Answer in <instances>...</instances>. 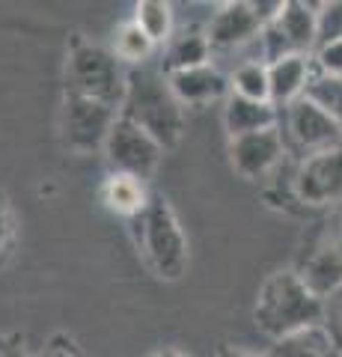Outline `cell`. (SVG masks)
Returning a JSON list of instances; mask_svg holds the SVG:
<instances>
[{
	"instance_id": "obj_1",
	"label": "cell",
	"mask_w": 342,
	"mask_h": 357,
	"mask_svg": "<svg viewBox=\"0 0 342 357\" xmlns=\"http://www.w3.org/2000/svg\"><path fill=\"white\" fill-rule=\"evenodd\" d=\"M325 301L301 280L295 268H280L262 280L253 304V325L271 342L322 325Z\"/></svg>"
},
{
	"instance_id": "obj_2",
	"label": "cell",
	"mask_w": 342,
	"mask_h": 357,
	"mask_svg": "<svg viewBox=\"0 0 342 357\" xmlns=\"http://www.w3.org/2000/svg\"><path fill=\"white\" fill-rule=\"evenodd\" d=\"M185 110L187 107L176 98L164 69H149V66L128 69L125 102L119 116H125L143 131H149L164 146V152L179 146L185 134Z\"/></svg>"
},
{
	"instance_id": "obj_3",
	"label": "cell",
	"mask_w": 342,
	"mask_h": 357,
	"mask_svg": "<svg viewBox=\"0 0 342 357\" xmlns=\"http://www.w3.org/2000/svg\"><path fill=\"white\" fill-rule=\"evenodd\" d=\"M131 236H134L137 253L158 280H182V274L187 271V259H191L187 236L173 206L161 194H152L149 208L131 220Z\"/></svg>"
},
{
	"instance_id": "obj_4",
	"label": "cell",
	"mask_w": 342,
	"mask_h": 357,
	"mask_svg": "<svg viewBox=\"0 0 342 357\" xmlns=\"http://www.w3.org/2000/svg\"><path fill=\"white\" fill-rule=\"evenodd\" d=\"M125 86H128V72L110 48H102V45L84 39L72 45L69 66H65V93L123 110Z\"/></svg>"
},
{
	"instance_id": "obj_5",
	"label": "cell",
	"mask_w": 342,
	"mask_h": 357,
	"mask_svg": "<svg viewBox=\"0 0 342 357\" xmlns=\"http://www.w3.org/2000/svg\"><path fill=\"white\" fill-rule=\"evenodd\" d=\"M318 33V6L301 0H283L280 13L259 33L262 63L271 66L286 57H313Z\"/></svg>"
},
{
	"instance_id": "obj_6",
	"label": "cell",
	"mask_w": 342,
	"mask_h": 357,
	"mask_svg": "<svg viewBox=\"0 0 342 357\" xmlns=\"http://www.w3.org/2000/svg\"><path fill=\"white\" fill-rule=\"evenodd\" d=\"M161 158H164V146L149 131H143L125 116H119L114 122L104 143V161L110 167V173H125L149 182L155 176Z\"/></svg>"
},
{
	"instance_id": "obj_7",
	"label": "cell",
	"mask_w": 342,
	"mask_h": 357,
	"mask_svg": "<svg viewBox=\"0 0 342 357\" xmlns=\"http://www.w3.org/2000/svg\"><path fill=\"white\" fill-rule=\"evenodd\" d=\"M119 119L116 107H107L93 98H81L65 93L63 98V116H60V131L63 140L75 155H93L107 143V134Z\"/></svg>"
},
{
	"instance_id": "obj_8",
	"label": "cell",
	"mask_w": 342,
	"mask_h": 357,
	"mask_svg": "<svg viewBox=\"0 0 342 357\" xmlns=\"http://www.w3.org/2000/svg\"><path fill=\"white\" fill-rule=\"evenodd\" d=\"M292 194L306 208H330L342 203V146L316 152L297 161Z\"/></svg>"
},
{
	"instance_id": "obj_9",
	"label": "cell",
	"mask_w": 342,
	"mask_h": 357,
	"mask_svg": "<svg viewBox=\"0 0 342 357\" xmlns=\"http://www.w3.org/2000/svg\"><path fill=\"white\" fill-rule=\"evenodd\" d=\"M283 137L286 146L297 149L301 158H306V155L342 146V126L304 96L283 107Z\"/></svg>"
},
{
	"instance_id": "obj_10",
	"label": "cell",
	"mask_w": 342,
	"mask_h": 357,
	"mask_svg": "<svg viewBox=\"0 0 342 357\" xmlns=\"http://www.w3.org/2000/svg\"><path fill=\"white\" fill-rule=\"evenodd\" d=\"M229 164L238 178L244 182H259V178H268L277 167L283 164L286 152V137L283 128H265V131H253V134H241V137H229Z\"/></svg>"
},
{
	"instance_id": "obj_11",
	"label": "cell",
	"mask_w": 342,
	"mask_h": 357,
	"mask_svg": "<svg viewBox=\"0 0 342 357\" xmlns=\"http://www.w3.org/2000/svg\"><path fill=\"white\" fill-rule=\"evenodd\" d=\"M295 271L322 301L334 295L336 289H342V227L325 229L306 248L304 259L295 265Z\"/></svg>"
},
{
	"instance_id": "obj_12",
	"label": "cell",
	"mask_w": 342,
	"mask_h": 357,
	"mask_svg": "<svg viewBox=\"0 0 342 357\" xmlns=\"http://www.w3.org/2000/svg\"><path fill=\"white\" fill-rule=\"evenodd\" d=\"M262 33V18L253 3L244 0H233V3H220L215 9L212 21L205 27V36L212 42V48H241L247 42H259Z\"/></svg>"
},
{
	"instance_id": "obj_13",
	"label": "cell",
	"mask_w": 342,
	"mask_h": 357,
	"mask_svg": "<svg viewBox=\"0 0 342 357\" xmlns=\"http://www.w3.org/2000/svg\"><path fill=\"white\" fill-rule=\"evenodd\" d=\"M167 81L185 107H203L208 102H220V98L226 102L229 98V77L220 75L212 63L196 66V69H185V72H173L167 75Z\"/></svg>"
},
{
	"instance_id": "obj_14",
	"label": "cell",
	"mask_w": 342,
	"mask_h": 357,
	"mask_svg": "<svg viewBox=\"0 0 342 357\" xmlns=\"http://www.w3.org/2000/svg\"><path fill=\"white\" fill-rule=\"evenodd\" d=\"M98 199L104 203L107 211H114V215L125 218L128 223L140 218L143 211L149 208L152 203V194L143 178L137 176H125V173H110L104 176V182L98 185Z\"/></svg>"
},
{
	"instance_id": "obj_15",
	"label": "cell",
	"mask_w": 342,
	"mask_h": 357,
	"mask_svg": "<svg viewBox=\"0 0 342 357\" xmlns=\"http://www.w3.org/2000/svg\"><path fill=\"white\" fill-rule=\"evenodd\" d=\"M313 57H286L268 66L271 77V102L274 107H289L292 102L306 96V86L313 81Z\"/></svg>"
},
{
	"instance_id": "obj_16",
	"label": "cell",
	"mask_w": 342,
	"mask_h": 357,
	"mask_svg": "<svg viewBox=\"0 0 342 357\" xmlns=\"http://www.w3.org/2000/svg\"><path fill=\"white\" fill-rule=\"evenodd\" d=\"M280 126V114L274 105L265 102H247V98L229 96L224 102V128L229 137H241V134L265 131Z\"/></svg>"
},
{
	"instance_id": "obj_17",
	"label": "cell",
	"mask_w": 342,
	"mask_h": 357,
	"mask_svg": "<svg viewBox=\"0 0 342 357\" xmlns=\"http://www.w3.org/2000/svg\"><path fill=\"white\" fill-rule=\"evenodd\" d=\"M212 57V42H208L205 30H182L167 42V60H164V72H185L196 69V66H208Z\"/></svg>"
},
{
	"instance_id": "obj_18",
	"label": "cell",
	"mask_w": 342,
	"mask_h": 357,
	"mask_svg": "<svg viewBox=\"0 0 342 357\" xmlns=\"http://www.w3.org/2000/svg\"><path fill=\"white\" fill-rule=\"evenodd\" d=\"M336 354H339L336 345L322 325L292 333V337L271 345V357H336Z\"/></svg>"
},
{
	"instance_id": "obj_19",
	"label": "cell",
	"mask_w": 342,
	"mask_h": 357,
	"mask_svg": "<svg viewBox=\"0 0 342 357\" xmlns=\"http://www.w3.org/2000/svg\"><path fill=\"white\" fill-rule=\"evenodd\" d=\"M229 96L247 98V102H271V77H268V66L262 60H250L241 63L238 69L229 75Z\"/></svg>"
},
{
	"instance_id": "obj_20",
	"label": "cell",
	"mask_w": 342,
	"mask_h": 357,
	"mask_svg": "<svg viewBox=\"0 0 342 357\" xmlns=\"http://www.w3.org/2000/svg\"><path fill=\"white\" fill-rule=\"evenodd\" d=\"M155 48H158V45L134 24V18H128V21H123V24L116 27V33H114V48H110V51L116 54V60L123 63V66L137 69V66H143V63L152 57V51H155Z\"/></svg>"
},
{
	"instance_id": "obj_21",
	"label": "cell",
	"mask_w": 342,
	"mask_h": 357,
	"mask_svg": "<svg viewBox=\"0 0 342 357\" xmlns=\"http://www.w3.org/2000/svg\"><path fill=\"white\" fill-rule=\"evenodd\" d=\"M131 18H134V24L155 45H164L176 36L173 33V6L167 0H140Z\"/></svg>"
},
{
	"instance_id": "obj_22",
	"label": "cell",
	"mask_w": 342,
	"mask_h": 357,
	"mask_svg": "<svg viewBox=\"0 0 342 357\" xmlns=\"http://www.w3.org/2000/svg\"><path fill=\"white\" fill-rule=\"evenodd\" d=\"M306 98L313 105H318L330 119H336L342 126V77L325 75V72H313V81L306 86Z\"/></svg>"
},
{
	"instance_id": "obj_23",
	"label": "cell",
	"mask_w": 342,
	"mask_h": 357,
	"mask_svg": "<svg viewBox=\"0 0 342 357\" xmlns=\"http://www.w3.org/2000/svg\"><path fill=\"white\" fill-rule=\"evenodd\" d=\"M342 39V0L334 3H318V33H316V48Z\"/></svg>"
},
{
	"instance_id": "obj_24",
	"label": "cell",
	"mask_w": 342,
	"mask_h": 357,
	"mask_svg": "<svg viewBox=\"0 0 342 357\" xmlns=\"http://www.w3.org/2000/svg\"><path fill=\"white\" fill-rule=\"evenodd\" d=\"M322 328L330 333L336 351L342 354V289H336L334 295L325 298V319H322Z\"/></svg>"
},
{
	"instance_id": "obj_25",
	"label": "cell",
	"mask_w": 342,
	"mask_h": 357,
	"mask_svg": "<svg viewBox=\"0 0 342 357\" xmlns=\"http://www.w3.org/2000/svg\"><path fill=\"white\" fill-rule=\"evenodd\" d=\"M15 248V215L9 206V197L0 191V265L9 259V253Z\"/></svg>"
},
{
	"instance_id": "obj_26",
	"label": "cell",
	"mask_w": 342,
	"mask_h": 357,
	"mask_svg": "<svg viewBox=\"0 0 342 357\" xmlns=\"http://www.w3.org/2000/svg\"><path fill=\"white\" fill-rule=\"evenodd\" d=\"M313 66L318 72L325 75H334V77H342V39L339 42H330V45H322V48L313 51Z\"/></svg>"
},
{
	"instance_id": "obj_27",
	"label": "cell",
	"mask_w": 342,
	"mask_h": 357,
	"mask_svg": "<svg viewBox=\"0 0 342 357\" xmlns=\"http://www.w3.org/2000/svg\"><path fill=\"white\" fill-rule=\"evenodd\" d=\"M39 357H84L81 349L75 345L72 340H65V337H57V340H51L45 345V351H42Z\"/></svg>"
},
{
	"instance_id": "obj_28",
	"label": "cell",
	"mask_w": 342,
	"mask_h": 357,
	"mask_svg": "<svg viewBox=\"0 0 342 357\" xmlns=\"http://www.w3.org/2000/svg\"><path fill=\"white\" fill-rule=\"evenodd\" d=\"M0 357H30V354L18 333H6V337H0Z\"/></svg>"
},
{
	"instance_id": "obj_29",
	"label": "cell",
	"mask_w": 342,
	"mask_h": 357,
	"mask_svg": "<svg viewBox=\"0 0 342 357\" xmlns=\"http://www.w3.org/2000/svg\"><path fill=\"white\" fill-rule=\"evenodd\" d=\"M217 357H271V351H253V349H241V345H220Z\"/></svg>"
},
{
	"instance_id": "obj_30",
	"label": "cell",
	"mask_w": 342,
	"mask_h": 357,
	"mask_svg": "<svg viewBox=\"0 0 342 357\" xmlns=\"http://www.w3.org/2000/svg\"><path fill=\"white\" fill-rule=\"evenodd\" d=\"M146 357H191V354L179 351V349H155V351H149Z\"/></svg>"
}]
</instances>
